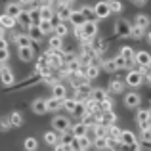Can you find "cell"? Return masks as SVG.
I'll use <instances>...</instances> for the list:
<instances>
[{"label": "cell", "mask_w": 151, "mask_h": 151, "mask_svg": "<svg viewBox=\"0 0 151 151\" xmlns=\"http://www.w3.org/2000/svg\"><path fill=\"white\" fill-rule=\"evenodd\" d=\"M77 94L81 98H86V96H90V92H92V88H90V84H88V81H84V82H81V84L77 86Z\"/></svg>", "instance_id": "25"}, {"label": "cell", "mask_w": 151, "mask_h": 151, "mask_svg": "<svg viewBox=\"0 0 151 151\" xmlns=\"http://www.w3.org/2000/svg\"><path fill=\"white\" fill-rule=\"evenodd\" d=\"M4 48H8V40L6 38H0V50H4Z\"/></svg>", "instance_id": "55"}, {"label": "cell", "mask_w": 151, "mask_h": 151, "mask_svg": "<svg viewBox=\"0 0 151 151\" xmlns=\"http://www.w3.org/2000/svg\"><path fill=\"white\" fill-rule=\"evenodd\" d=\"M90 44H92V50L96 52V54H101V52L105 50V42L100 40V38H96V37L92 38V42H90Z\"/></svg>", "instance_id": "35"}, {"label": "cell", "mask_w": 151, "mask_h": 151, "mask_svg": "<svg viewBox=\"0 0 151 151\" xmlns=\"http://www.w3.org/2000/svg\"><path fill=\"white\" fill-rule=\"evenodd\" d=\"M14 42L17 44V48H23V46H33V40H31L29 35H15Z\"/></svg>", "instance_id": "19"}, {"label": "cell", "mask_w": 151, "mask_h": 151, "mask_svg": "<svg viewBox=\"0 0 151 151\" xmlns=\"http://www.w3.org/2000/svg\"><path fill=\"white\" fill-rule=\"evenodd\" d=\"M122 88H124V82L122 81H119V78L111 81V84H109V92L111 94H122Z\"/></svg>", "instance_id": "29"}, {"label": "cell", "mask_w": 151, "mask_h": 151, "mask_svg": "<svg viewBox=\"0 0 151 151\" xmlns=\"http://www.w3.org/2000/svg\"><path fill=\"white\" fill-rule=\"evenodd\" d=\"M8 58H10V52H8V48L0 50V63H6V61H8Z\"/></svg>", "instance_id": "53"}, {"label": "cell", "mask_w": 151, "mask_h": 151, "mask_svg": "<svg viewBox=\"0 0 151 151\" xmlns=\"http://www.w3.org/2000/svg\"><path fill=\"white\" fill-rule=\"evenodd\" d=\"M81 12H82V15H84L86 21H96V14H94V8H90V6H82V8H81Z\"/></svg>", "instance_id": "33"}, {"label": "cell", "mask_w": 151, "mask_h": 151, "mask_svg": "<svg viewBox=\"0 0 151 151\" xmlns=\"http://www.w3.org/2000/svg\"><path fill=\"white\" fill-rule=\"evenodd\" d=\"M54 10H52V6H40V19H52L54 17Z\"/></svg>", "instance_id": "40"}, {"label": "cell", "mask_w": 151, "mask_h": 151, "mask_svg": "<svg viewBox=\"0 0 151 151\" xmlns=\"http://www.w3.org/2000/svg\"><path fill=\"white\" fill-rule=\"evenodd\" d=\"M23 147H25V151H37L38 147V142L35 140V138H27L25 144H23Z\"/></svg>", "instance_id": "43"}, {"label": "cell", "mask_w": 151, "mask_h": 151, "mask_svg": "<svg viewBox=\"0 0 151 151\" xmlns=\"http://www.w3.org/2000/svg\"><path fill=\"white\" fill-rule=\"evenodd\" d=\"M27 31H29L27 35L31 37V40H33V42H40L42 38H44V33L40 31V27H38V25H31Z\"/></svg>", "instance_id": "13"}, {"label": "cell", "mask_w": 151, "mask_h": 151, "mask_svg": "<svg viewBox=\"0 0 151 151\" xmlns=\"http://www.w3.org/2000/svg\"><path fill=\"white\" fill-rule=\"evenodd\" d=\"M92 145H94L98 151H105V149H107V136H98V138H94Z\"/></svg>", "instance_id": "30"}, {"label": "cell", "mask_w": 151, "mask_h": 151, "mask_svg": "<svg viewBox=\"0 0 151 151\" xmlns=\"http://www.w3.org/2000/svg\"><path fill=\"white\" fill-rule=\"evenodd\" d=\"M121 134H122V130L119 128V126H115V124L107 126V138H111V140H121Z\"/></svg>", "instance_id": "26"}, {"label": "cell", "mask_w": 151, "mask_h": 151, "mask_svg": "<svg viewBox=\"0 0 151 151\" xmlns=\"http://www.w3.org/2000/svg\"><path fill=\"white\" fill-rule=\"evenodd\" d=\"M94 14H96V19H105L107 15L111 14V12H109V6H107V0L98 2L96 6H94Z\"/></svg>", "instance_id": "8"}, {"label": "cell", "mask_w": 151, "mask_h": 151, "mask_svg": "<svg viewBox=\"0 0 151 151\" xmlns=\"http://www.w3.org/2000/svg\"><path fill=\"white\" fill-rule=\"evenodd\" d=\"M21 6H27V4H31V2H35V0H17Z\"/></svg>", "instance_id": "56"}, {"label": "cell", "mask_w": 151, "mask_h": 151, "mask_svg": "<svg viewBox=\"0 0 151 151\" xmlns=\"http://www.w3.org/2000/svg\"><path fill=\"white\" fill-rule=\"evenodd\" d=\"M15 23H17V19H15V17H10L8 14L0 15V27H4V29H14Z\"/></svg>", "instance_id": "18"}, {"label": "cell", "mask_w": 151, "mask_h": 151, "mask_svg": "<svg viewBox=\"0 0 151 151\" xmlns=\"http://www.w3.org/2000/svg\"><path fill=\"white\" fill-rule=\"evenodd\" d=\"M17 55H19L21 61H31L35 58V48L33 46H23V48L17 50Z\"/></svg>", "instance_id": "9"}, {"label": "cell", "mask_w": 151, "mask_h": 151, "mask_svg": "<svg viewBox=\"0 0 151 151\" xmlns=\"http://www.w3.org/2000/svg\"><path fill=\"white\" fill-rule=\"evenodd\" d=\"M101 67H103V71H107V73H115V71L119 69L117 63H115V59H107V61H101Z\"/></svg>", "instance_id": "39"}, {"label": "cell", "mask_w": 151, "mask_h": 151, "mask_svg": "<svg viewBox=\"0 0 151 151\" xmlns=\"http://www.w3.org/2000/svg\"><path fill=\"white\" fill-rule=\"evenodd\" d=\"M90 98H92L94 101L100 103V101H103V100H107V92H105L103 88H94L92 92H90Z\"/></svg>", "instance_id": "24"}, {"label": "cell", "mask_w": 151, "mask_h": 151, "mask_svg": "<svg viewBox=\"0 0 151 151\" xmlns=\"http://www.w3.org/2000/svg\"><path fill=\"white\" fill-rule=\"evenodd\" d=\"M67 33H69V29H67V25H65V23H63V21H59L58 25L54 27V35H58V37H61V38L65 37Z\"/></svg>", "instance_id": "38"}, {"label": "cell", "mask_w": 151, "mask_h": 151, "mask_svg": "<svg viewBox=\"0 0 151 151\" xmlns=\"http://www.w3.org/2000/svg\"><path fill=\"white\" fill-rule=\"evenodd\" d=\"M71 147H73V151H81V145H78V138H73V142H71Z\"/></svg>", "instance_id": "54"}, {"label": "cell", "mask_w": 151, "mask_h": 151, "mask_svg": "<svg viewBox=\"0 0 151 151\" xmlns=\"http://www.w3.org/2000/svg\"><path fill=\"white\" fill-rule=\"evenodd\" d=\"M107 6H109L111 14H121L122 12V2L121 0H107Z\"/></svg>", "instance_id": "31"}, {"label": "cell", "mask_w": 151, "mask_h": 151, "mask_svg": "<svg viewBox=\"0 0 151 151\" xmlns=\"http://www.w3.org/2000/svg\"><path fill=\"white\" fill-rule=\"evenodd\" d=\"M52 94H54V98H59V100H65L67 98V90L63 84H59V82H55L54 86H52Z\"/></svg>", "instance_id": "20"}, {"label": "cell", "mask_w": 151, "mask_h": 151, "mask_svg": "<svg viewBox=\"0 0 151 151\" xmlns=\"http://www.w3.org/2000/svg\"><path fill=\"white\" fill-rule=\"evenodd\" d=\"M48 44H50V48H52V50H59V48H61V37L54 35V37L50 38V42H48Z\"/></svg>", "instance_id": "45"}, {"label": "cell", "mask_w": 151, "mask_h": 151, "mask_svg": "<svg viewBox=\"0 0 151 151\" xmlns=\"http://www.w3.org/2000/svg\"><path fill=\"white\" fill-rule=\"evenodd\" d=\"M61 103H63V100L52 96L50 100H46V111H58V109H61Z\"/></svg>", "instance_id": "21"}, {"label": "cell", "mask_w": 151, "mask_h": 151, "mask_svg": "<svg viewBox=\"0 0 151 151\" xmlns=\"http://www.w3.org/2000/svg\"><path fill=\"white\" fill-rule=\"evenodd\" d=\"M130 151H140V149H130Z\"/></svg>", "instance_id": "60"}, {"label": "cell", "mask_w": 151, "mask_h": 151, "mask_svg": "<svg viewBox=\"0 0 151 151\" xmlns=\"http://www.w3.org/2000/svg\"><path fill=\"white\" fill-rule=\"evenodd\" d=\"M52 126H54V130L55 132H59V134H65V132H69L71 130V121H69V117H65V115H55L54 119H52Z\"/></svg>", "instance_id": "1"}, {"label": "cell", "mask_w": 151, "mask_h": 151, "mask_svg": "<svg viewBox=\"0 0 151 151\" xmlns=\"http://www.w3.org/2000/svg\"><path fill=\"white\" fill-rule=\"evenodd\" d=\"M10 122H12V126H15V128H17V126H21V124H23L21 113H17V111H15V113H12V115H10Z\"/></svg>", "instance_id": "41"}, {"label": "cell", "mask_w": 151, "mask_h": 151, "mask_svg": "<svg viewBox=\"0 0 151 151\" xmlns=\"http://www.w3.org/2000/svg\"><path fill=\"white\" fill-rule=\"evenodd\" d=\"M134 61H136L138 65L149 67V63H151V54H149V52H138L136 58H134Z\"/></svg>", "instance_id": "16"}, {"label": "cell", "mask_w": 151, "mask_h": 151, "mask_svg": "<svg viewBox=\"0 0 151 151\" xmlns=\"http://www.w3.org/2000/svg\"><path fill=\"white\" fill-rule=\"evenodd\" d=\"M81 151H86V149H81Z\"/></svg>", "instance_id": "62"}, {"label": "cell", "mask_w": 151, "mask_h": 151, "mask_svg": "<svg viewBox=\"0 0 151 151\" xmlns=\"http://www.w3.org/2000/svg\"><path fill=\"white\" fill-rule=\"evenodd\" d=\"M115 63H117V67H119V69H128V67H130L128 63H126V59L122 58L121 54H119L117 58H115Z\"/></svg>", "instance_id": "49"}, {"label": "cell", "mask_w": 151, "mask_h": 151, "mask_svg": "<svg viewBox=\"0 0 151 151\" xmlns=\"http://www.w3.org/2000/svg\"><path fill=\"white\" fill-rule=\"evenodd\" d=\"M144 75H142L140 73V71H138V69H132V71H128V75H126V84H128V86H132V88H138V86H140L142 84V82H144Z\"/></svg>", "instance_id": "3"}, {"label": "cell", "mask_w": 151, "mask_h": 151, "mask_svg": "<svg viewBox=\"0 0 151 151\" xmlns=\"http://www.w3.org/2000/svg\"><path fill=\"white\" fill-rule=\"evenodd\" d=\"M14 81H15V77H14V73H12L10 67H8V65L0 67V82H2L4 86H12Z\"/></svg>", "instance_id": "5"}, {"label": "cell", "mask_w": 151, "mask_h": 151, "mask_svg": "<svg viewBox=\"0 0 151 151\" xmlns=\"http://www.w3.org/2000/svg\"><path fill=\"white\" fill-rule=\"evenodd\" d=\"M149 23H151L149 15H145V14L136 15V25H138V27H142V29H147V27H149Z\"/></svg>", "instance_id": "32"}, {"label": "cell", "mask_w": 151, "mask_h": 151, "mask_svg": "<svg viewBox=\"0 0 151 151\" xmlns=\"http://www.w3.org/2000/svg\"><path fill=\"white\" fill-rule=\"evenodd\" d=\"M134 4H136V6H144L145 0H134Z\"/></svg>", "instance_id": "57"}, {"label": "cell", "mask_w": 151, "mask_h": 151, "mask_svg": "<svg viewBox=\"0 0 151 151\" xmlns=\"http://www.w3.org/2000/svg\"><path fill=\"white\" fill-rule=\"evenodd\" d=\"M140 101H142V98H140L138 92H128L124 96V105L128 107V109H136V107L140 105Z\"/></svg>", "instance_id": "7"}, {"label": "cell", "mask_w": 151, "mask_h": 151, "mask_svg": "<svg viewBox=\"0 0 151 151\" xmlns=\"http://www.w3.org/2000/svg\"><path fill=\"white\" fill-rule=\"evenodd\" d=\"M98 107H100V111H113V101L107 98V100H103L98 103Z\"/></svg>", "instance_id": "46"}, {"label": "cell", "mask_w": 151, "mask_h": 151, "mask_svg": "<svg viewBox=\"0 0 151 151\" xmlns=\"http://www.w3.org/2000/svg\"><path fill=\"white\" fill-rule=\"evenodd\" d=\"M29 14H31V19H33V23H35V25H38V23H40V8H33Z\"/></svg>", "instance_id": "47"}, {"label": "cell", "mask_w": 151, "mask_h": 151, "mask_svg": "<svg viewBox=\"0 0 151 151\" xmlns=\"http://www.w3.org/2000/svg\"><path fill=\"white\" fill-rule=\"evenodd\" d=\"M71 134H73L75 138H81V136H86L88 134V126L84 124V122H77V124H73L71 126Z\"/></svg>", "instance_id": "11"}, {"label": "cell", "mask_w": 151, "mask_h": 151, "mask_svg": "<svg viewBox=\"0 0 151 151\" xmlns=\"http://www.w3.org/2000/svg\"><path fill=\"white\" fill-rule=\"evenodd\" d=\"M142 142L144 144H151V126L145 130H142Z\"/></svg>", "instance_id": "52"}, {"label": "cell", "mask_w": 151, "mask_h": 151, "mask_svg": "<svg viewBox=\"0 0 151 151\" xmlns=\"http://www.w3.org/2000/svg\"><path fill=\"white\" fill-rule=\"evenodd\" d=\"M98 75H100V67H98V65H86L84 67L86 81H90V78H98Z\"/></svg>", "instance_id": "22"}, {"label": "cell", "mask_w": 151, "mask_h": 151, "mask_svg": "<svg viewBox=\"0 0 151 151\" xmlns=\"http://www.w3.org/2000/svg\"><path fill=\"white\" fill-rule=\"evenodd\" d=\"M44 142H46V145H55L59 142V132H55V130L46 132L44 134Z\"/></svg>", "instance_id": "28"}, {"label": "cell", "mask_w": 151, "mask_h": 151, "mask_svg": "<svg viewBox=\"0 0 151 151\" xmlns=\"http://www.w3.org/2000/svg\"><path fill=\"white\" fill-rule=\"evenodd\" d=\"M149 69H151V63H149Z\"/></svg>", "instance_id": "61"}, {"label": "cell", "mask_w": 151, "mask_h": 151, "mask_svg": "<svg viewBox=\"0 0 151 151\" xmlns=\"http://www.w3.org/2000/svg\"><path fill=\"white\" fill-rule=\"evenodd\" d=\"M69 21L73 23L75 27H82L84 25V15H82V12H73V14H71V17H69Z\"/></svg>", "instance_id": "23"}, {"label": "cell", "mask_w": 151, "mask_h": 151, "mask_svg": "<svg viewBox=\"0 0 151 151\" xmlns=\"http://www.w3.org/2000/svg\"><path fill=\"white\" fill-rule=\"evenodd\" d=\"M121 55L126 59V63H128L130 67H132L134 63H136V61H134V58H136V52H134L132 48H130V46H122V50H121Z\"/></svg>", "instance_id": "15"}, {"label": "cell", "mask_w": 151, "mask_h": 151, "mask_svg": "<svg viewBox=\"0 0 151 151\" xmlns=\"http://www.w3.org/2000/svg\"><path fill=\"white\" fill-rule=\"evenodd\" d=\"M84 113H86V105H84L82 101H77V107H75L73 115H77V117H82Z\"/></svg>", "instance_id": "48"}, {"label": "cell", "mask_w": 151, "mask_h": 151, "mask_svg": "<svg viewBox=\"0 0 151 151\" xmlns=\"http://www.w3.org/2000/svg\"><path fill=\"white\" fill-rule=\"evenodd\" d=\"M73 134H71V130L69 132H65V134H59V142H61V144H71V142H73Z\"/></svg>", "instance_id": "51"}, {"label": "cell", "mask_w": 151, "mask_h": 151, "mask_svg": "<svg viewBox=\"0 0 151 151\" xmlns=\"http://www.w3.org/2000/svg\"><path fill=\"white\" fill-rule=\"evenodd\" d=\"M10 128H12L10 117H4V119H0V130H2V132H6V130H10Z\"/></svg>", "instance_id": "50"}, {"label": "cell", "mask_w": 151, "mask_h": 151, "mask_svg": "<svg viewBox=\"0 0 151 151\" xmlns=\"http://www.w3.org/2000/svg\"><path fill=\"white\" fill-rule=\"evenodd\" d=\"M81 31H82V40H92V38L98 35L96 21H84V25L81 27Z\"/></svg>", "instance_id": "2"}, {"label": "cell", "mask_w": 151, "mask_h": 151, "mask_svg": "<svg viewBox=\"0 0 151 151\" xmlns=\"http://www.w3.org/2000/svg\"><path fill=\"white\" fill-rule=\"evenodd\" d=\"M71 14H73V10L69 8V4H59V8H58V17L61 19V21H69V17H71Z\"/></svg>", "instance_id": "14"}, {"label": "cell", "mask_w": 151, "mask_h": 151, "mask_svg": "<svg viewBox=\"0 0 151 151\" xmlns=\"http://www.w3.org/2000/svg\"><path fill=\"white\" fill-rule=\"evenodd\" d=\"M115 121H117V115H115L113 111H101V113H100V119H98V122H103L105 126L115 124Z\"/></svg>", "instance_id": "10"}, {"label": "cell", "mask_w": 151, "mask_h": 151, "mask_svg": "<svg viewBox=\"0 0 151 151\" xmlns=\"http://www.w3.org/2000/svg\"><path fill=\"white\" fill-rule=\"evenodd\" d=\"M145 37H147V42L151 44V33H147V35H145Z\"/></svg>", "instance_id": "59"}, {"label": "cell", "mask_w": 151, "mask_h": 151, "mask_svg": "<svg viewBox=\"0 0 151 151\" xmlns=\"http://www.w3.org/2000/svg\"><path fill=\"white\" fill-rule=\"evenodd\" d=\"M38 27H40V31H42L44 35H46V33H54V25H52L50 19H40Z\"/></svg>", "instance_id": "37"}, {"label": "cell", "mask_w": 151, "mask_h": 151, "mask_svg": "<svg viewBox=\"0 0 151 151\" xmlns=\"http://www.w3.org/2000/svg\"><path fill=\"white\" fill-rule=\"evenodd\" d=\"M21 4L19 2H10V4H6V12H4V14H8L10 15V17H15L17 19V15L21 14Z\"/></svg>", "instance_id": "12"}, {"label": "cell", "mask_w": 151, "mask_h": 151, "mask_svg": "<svg viewBox=\"0 0 151 151\" xmlns=\"http://www.w3.org/2000/svg\"><path fill=\"white\" fill-rule=\"evenodd\" d=\"M17 23H19L21 27H25V29H29L31 25H35L33 19H31V14H29V12H25V10H23L21 14L17 15Z\"/></svg>", "instance_id": "17"}, {"label": "cell", "mask_w": 151, "mask_h": 151, "mask_svg": "<svg viewBox=\"0 0 151 151\" xmlns=\"http://www.w3.org/2000/svg\"><path fill=\"white\" fill-rule=\"evenodd\" d=\"M119 142H121L122 145H128L130 149H138V138H136V134L130 132V130H122Z\"/></svg>", "instance_id": "4"}, {"label": "cell", "mask_w": 151, "mask_h": 151, "mask_svg": "<svg viewBox=\"0 0 151 151\" xmlns=\"http://www.w3.org/2000/svg\"><path fill=\"white\" fill-rule=\"evenodd\" d=\"M144 31H145V29H142V27L134 25L132 31H130V38H134V40H142V38H144V35H145Z\"/></svg>", "instance_id": "36"}, {"label": "cell", "mask_w": 151, "mask_h": 151, "mask_svg": "<svg viewBox=\"0 0 151 151\" xmlns=\"http://www.w3.org/2000/svg\"><path fill=\"white\" fill-rule=\"evenodd\" d=\"M130 31H132V25H130L126 19H119V21L115 23V33H117L119 37H130Z\"/></svg>", "instance_id": "6"}, {"label": "cell", "mask_w": 151, "mask_h": 151, "mask_svg": "<svg viewBox=\"0 0 151 151\" xmlns=\"http://www.w3.org/2000/svg\"><path fill=\"white\" fill-rule=\"evenodd\" d=\"M33 111L37 115H44L46 113V100H40V98H38V100H35L33 101Z\"/></svg>", "instance_id": "27"}, {"label": "cell", "mask_w": 151, "mask_h": 151, "mask_svg": "<svg viewBox=\"0 0 151 151\" xmlns=\"http://www.w3.org/2000/svg\"><path fill=\"white\" fill-rule=\"evenodd\" d=\"M92 142H94V140L88 136V134H86V136H81V138H78V145H81V149H88L90 145H92Z\"/></svg>", "instance_id": "44"}, {"label": "cell", "mask_w": 151, "mask_h": 151, "mask_svg": "<svg viewBox=\"0 0 151 151\" xmlns=\"http://www.w3.org/2000/svg\"><path fill=\"white\" fill-rule=\"evenodd\" d=\"M136 121H138V124H142V122H151L149 121V109H138Z\"/></svg>", "instance_id": "34"}, {"label": "cell", "mask_w": 151, "mask_h": 151, "mask_svg": "<svg viewBox=\"0 0 151 151\" xmlns=\"http://www.w3.org/2000/svg\"><path fill=\"white\" fill-rule=\"evenodd\" d=\"M61 107H63L65 111H69V113H73L75 107H77V100H69V98H65V100H63V103H61Z\"/></svg>", "instance_id": "42"}, {"label": "cell", "mask_w": 151, "mask_h": 151, "mask_svg": "<svg viewBox=\"0 0 151 151\" xmlns=\"http://www.w3.org/2000/svg\"><path fill=\"white\" fill-rule=\"evenodd\" d=\"M4 31H6V29H4V27H0V38H4Z\"/></svg>", "instance_id": "58"}]
</instances>
